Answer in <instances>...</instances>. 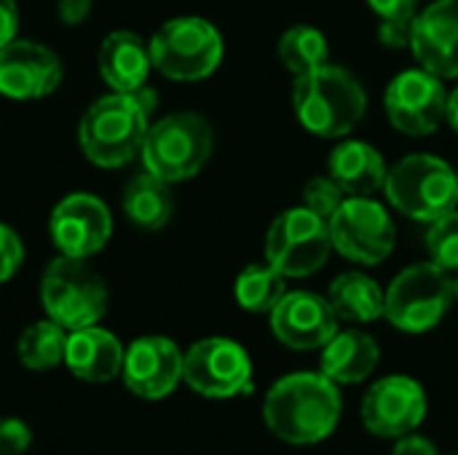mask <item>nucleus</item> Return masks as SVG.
<instances>
[{
    "instance_id": "obj_1",
    "label": "nucleus",
    "mask_w": 458,
    "mask_h": 455,
    "mask_svg": "<svg viewBox=\"0 0 458 455\" xmlns=\"http://www.w3.org/2000/svg\"><path fill=\"white\" fill-rule=\"evenodd\" d=\"M263 418L282 442L317 445L341 421V392L322 373L284 375L266 394Z\"/></svg>"
},
{
    "instance_id": "obj_2",
    "label": "nucleus",
    "mask_w": 458,
    "mask_h": 455,
    "mask_svg": "<svg viewBox=\"0 0 458 455\" xmlns=\"http://www.w3.org/2000/svg\"><path fill=\"white\" fill-rule=\"evenodd\" d=\"M153 107L156 94L148 86L131 94L113 91L91 102L78 126L83 156L102 169H118L137 158L150 129Z\"/></svg>"
},
{
    "instance_id": "obj_3",
    "label": "nucleus",
    "mask_w": 458,
    "mask_h": 455,
    "mask_svg": "<svg viewBox=\"0 0 458 455\" xmlns=\"http://www.w3.org/2000/svg\"><path fill=\"white\" fill-rule=\"evenodd\" d=\"M293 105L306 131L335 139L357 129L365 115L368 97L362 83L346 67L325 62L322 67L295 78Z\"/></svg>"
},
{
    "instance_id": "obj_4",
    "label": "nucleus",
    "mask_w": 458,
    "mask_h": 455,
    "mask_svg": "<svg viewBox=\"0 0 458 455\" xmlns=\"http://www.w3.org/2000/svg\"><path fill=\"white\" fill-rule=\"evenodd\" d=\"M215 134L199 113H172L148 129L142 142L145 172L164 182H182L196 177L212 156Z\"/></svg>"
},
{
    "instance_id": "obj_5",
    "label": "nucleus",
    "mask_w": 458,
    "mask_h": 455,
    "mask_svg": "<svg viewBox=\"0 0 458 455\" xmlns=\"http://www.w3.org/2000/svg\"><path fill=\"white\" fill-rule=\"evenodd\" d=\"M389 204L411 220L435 223L458 206L456 172L437 156L413 153L386 174Z\"/></svg>"
},
{
    "instance_id": "obj_6",
    "label": "nucleus",
    "mask_w": 458,
    "mask_h": 455,
    "mask_svg": "<svg viewBox=\"0 0 458 455\" xmlns=\"http://www.w3.org/2000/svg\"><path fill=\"white\" fill-rule=\"evenodd\" d=\"M40 303L67 333L97 324L107 311V287L102 276L81 257H54L40 279Z\"/></svg>"
},
{
    "instance_id": "obj_7",
    "label": "nucleus",
    "mask_w": 458,
    "mask_h": 455,
    "mask_svg": "<svg viewBox=\"0 0 458 455\" xmlns=\"http://www.w3.org/2000/svg\"><path fill=\"white\" fill-rule=\"evenodd\" d=\"M153 67L172 80L209 78L223 62V35L201 16H177L164 21L150 38Z\"/></svg>"
},
{
    "instance_id": "obj_8",
    "label": "nucleus",
    "mask_w": 458,
    "mask_h": 455,
    "mask_svg": "<svg viewBox=\"0 0 458 455\" xmlns=\"http://www.w3.org/2000/svg\"><path fill=\"white\" fill-rule=\"evenodd\" d=\"M454 303V279L437 263L405 268L386 290L384 316L403 333H427L437 327Z\"/></svg>"
},
{
    "instance_id": "obj_9",
    "label": "nucleus",
    "mask_w": 458,
    "mask_h": 455,
    "mask_svg": "<svg viewBox=\"0 0 458 455\" xmlns=\"http://www.w3.org/2000/svg\"><path fill=\"white\" fill-rule=\"evenodd\" d=\"M330 249V223L306 206L282 212L266 233V260L287 279L317 274Z\"/></svg>"
},
{
    "instance_id": "obj_10",
    "label": "nucleus",
    "mask_w": 458,
    "mask_h": 455,
    "mask_svg": "<svg viewBox=\"0 0 458 455\" xmlns=\"http://www.w3.org/2000/svg\"><path fill=\"white\" fill-rule=\"evenodd\" d=\"M333 249H338L346 260L360 265L384 263L397 241V228L389 212L365 196H349L330 220Z\"/></svg>"
},
{
    "instance_id": "obj_11",
    "label": "nucleus",
    "mask_w": 458,
    "mask_h": 455,
    "mask_svg": "<svg viewBox=\"0 0 458 455\" xmlns=\"http://www.w3.org/2000/svg\"><path fill=\"white\" fill-rule=\"evenodd\" d=\"M182 381L201 397L228 400L252 392L250 354L228 338H204L182 357Z\"/></svg>"
},
{
    "instance_id": "obj_12",
    "label": "nucleus",
    "mask_w": 458,
    "mask_h": 455,
    "mask_svg": "<svg viewBox=\"0 0 458 455\" xmlns=\"http://www.w3.org/2000/svg\"><path fill=\"white\" fill-rule=\"evenodd\" d=\"M448 91L443 78L432 75L429 70H405L400 72L384 97L386 118L394 129L411 137L432 134L445 118Z\"/></svg>"
},
{
    "instance_id": "obj_13",
    "label": "nucleus",
    "mask_w": 458,
    "mask_h": 455,
    "mask_svg": "<svg viewBox=\"0 0 458 455\" xmlns=\"http://www.w3.org/2000/svg\"><path fill=\"white\" fill-rule=\"evenodd\" d=\"M48 233L59 255L89 260L110 241L113 217L102 198L91 193H70L54 206Z\"/></svg>"
},
{
    "instance_id": "obj_14",
    "label": "nucleus",
    "mask_w": 458,
    "mask_h": 455,
    "mask_svg": "<svg viewBox=\"0 0 458 455\" xmlns=\"http://www.w3.org/2000/svg\"><path fill=\"white\" fill-rule=\"evenodd\" d=\"M427 416V394L408 375H389L370 386L362 402L365 429L378 437H405L421 426Z\"/></svg>"
},
{
    "instance_id": "obj_15",
    "label": "nucleus",
    "mask_w": 458,
    "mask_h": 455,
    "mask_svg": "<svg viewBox=\"0 0 458 455\" xmlns=\"http://www.w3.org/2000/svg\"><path fill=\"white\" fill-rule=\"evenodd\" d=\"M271 330L274 335L295 349V351H314L325 349L338 333V314L333 311L330 300L317 292H287L276 308L271 311Z\"/></svg>"
},
{
    "instance_id": "obj_16",
    "label": "nucleus",
    "mask_w": 458,
    "mask_h": 455,
    "mask_svg": "<svg viewBox=\"0 0 458 455\" xmlns=\"http://www.w3.org/2000/svg\"><path fill=\"white\" fill-rule=\"evenodd\" d=\"M182 357L180 349L161 335L137 338L123 354V383L131 394L142 400H164L182 381Z\"/></svg>"
},
{
    "instance_id": "obj_17",
    "label": "nucleus",
    "mask_w": 458,
    "mask_h": 455,
    "mask_svg": "<svg viewBox=\"0 0 458 455\" xmlns=\"http://www.w3.org/2000/svg\"><path fill=\"white\" fill-rule=\"evenodd\" d=\"M62 80L59 56L35 40L13 38L0 48V94L8 99H40L48 97Z\"/></svg>"
},
{
    "instance_id": "obj_18",
    "label": "nucleus",
    "mask_w": 458,
    "mask_h": 455,
    "mask_svg": "<svg viewBox=\"0 0 458 455\" xmlns=\"http://www.w3.org/2000/svg\"><path fill=\"white\" fill-rule=\"evenodd\" d=\"M411 51L437 78H458V0H437L413 19Z\"/></svg>"
},
{
    "instance_id": "obj_19",
    "label": "nucleus",
    "mask_w": 458,
    "mask_h": 455,
    "mask_svg": "<svg viewBox=\"0 0 458 455\" xmlns=\"http://www.w3.org/2000/svg\"><path fill=\"white\" fill-rule=\"evenodd\" d=\"M97 67L102 80L121 94L140 91L148 83V75L153 70L150 46L137 35L126 29L110 32L97 54Z\"/></svg>"
},
{
    "instance_id": "obj_20",
    "label": "nucleus",
    "mask_w": 458,
    "mask_h": 455,
    "mask_svg": "<svg viewBox=\"0 0 458 455\" xmlns=\"http://www.w3.org/2000/svg\"><path fill=\"white\" fill-rule=\"evenodd\" d=\"M123 354L126 351L113 333L91 324L67 335L64 365L75 378L86 383H107L121 373Z\"/></svg>"
},
{
    "instance_id": "obj_21",
    "label": "nucleus",
    "mask_w": 458,
    "mask_h": 455,
    "mask_svg": "<svg viewBox=\"0 0 458 455\" xmlns=\"http://www.w3.org/2000/svg\"><path fill=\"white\" fill-rule=\"evenodd\" d=\"M330 177L341 185V190L346 196H365L370 198L376 190H381L386 185V161L384 156L362 142V139H349L341 142L327 161Z\"/></svg>"
},
{
    "instance_id": "obj_22",
    "label": "nucleus",
    "mask_w": 458,
    "mask_h": 455,
    "mask_svg": "<svg viewBox=\"0 0 458 455\" xmlns=\"http://www.w3.org/2000/svg\"><path fill=\"white\" fill-rule=\"evenodd\" d=\"M378 343L360 330L335 333L322 349V375L333 383H362L378 367Z\"/></svg>"
},
{
    "instance_id": "obj_23",
    "label": "nucleus",
    "mask_w": 458,
    "mask_h": 455,
    "mask_svg": "<svg viewBox=\"0 0 458 455\" xmlns=\"http://www.w3.org/2000/svg\"><path fill=\"white\" fill-rule=\"evenodd\" d=\"M123 212L126 217L142 228V231H158L172 220L174 212V201H172V190L169 182H164L161 177L142 172L134 174L126 188H123Z\"/></svg>"
},
{
    "instance_id": "obj_24",
    "label": "nucleus",
    "mask_w": 458,
    "mask_h": 455,
    "mask_svg": "<svg viewBox=\"0 0 458 455\" xmlns=\"http://www.w3.org/2000/svg\"><path fill=\"white\" fill-rule=\"evenodd\" d=\"M330 306L338 314V319L346 322H376L384 316V300L386 292H381V287L365 276V274H341L333 284H330Z\"/></svg>"
},
{
    "instance_id": "obj_25",
    "label": "nucleus",
    "mask_w": 458,
    "mask_h": 455,
    "mask_svg": "<svg viewBox=\"0 0 458 455\" xmlns=\"http://www.w3.org/2000/svg\"><path fill=\"white\" fill-rule=\"evenodd\" d=\"M67 330L54 319H43L30 324L16 343V357L30 370H51L64 362L67 349Z\"/></svg>"
},
{
    "instance_id": "obj_26",
    "label": "nucleus",
    "mask_w": 458,
    "mask_h": 455,
    "mask_svg": "<svg viewBox=\"0 0 458 455\" xmlns=\"http://www.w3.org/2000/svg\"><path fill=\"white\" fill-rule=\"evenodd\" d=\"M287 276H282L271 263L268 265H247L236 279V303L252 314H271L276 303L287 295Z\"/></svg>"
},
{
    "instance_id": "obj_27",
    "label": "nucleus",
    "mask_w": 458,
    "mask_h": 455,
    "mask_svg": "<svg viewBox=\"0 0 458 455\" xmlns=\"http://www.w3.org/2000/svg\"><path fill=\"white\" fill-rule=\"evenodd\" d=\"M279 59H282L284 70L293 72L295 78L306 75L327 62V38L309 24H298L282 35Z\"/></svg>"
},
{
    "instance_id": "obj_28",
    "label": "nucleus",
    "mask_w": 458,
    "mask_h": 455,
    "mask_svg": "<svg viewBox=\"0 0 458 455\" xmlns=\"http://www.w3.org/2000/svg\"><path fill=\"white\" fill-rule=\"evenodd\" d=\"M427 247L432 255V263H437L445 271H458V212H448L437 217L427 233Z\"/></svg>"
},
{
    "instance_id": "obj_29",
    "label": "nucleus",
    "mask_w": 458,
    "mask_h": 455,
    "mask_svg": "<svg viewBox=\"0 0 458 455\" xmlns=\"http://www.w3.org/2000/svg\"><path fill=\"white\" fill-rule=\"evenodd\" d=\"M346 201V193L333 177H314L303 185V206L325 217L327 223L338 212V206Z\"/></svg>"
},
{
    "instance_id": "obj_30",
    "label": "nucleus",
    "mask_w": 458,
    "mask_h": 455,
    "mask_svg": "<svg viewBox=\"0 0 458 455\" xmlns=\"http://www.w3.org/2000/svg\"><path fill=\"white\" fill-rule=\"evenodd\" d=\"M21 260H24V244L19 233L11 225L0 223V284L19 271Z\"/></svg>"
},
{
    "instance_id": "obj_31",
    "label": "nucleus",
    "mask_w": 458,
    "mask_h": 455,
    "mask_svg": "<svg viewBox=\"0 0 458 455\" xmlns=\"http://www.w3.org/2000/svg\"><path fill=\"white\" fill-rule=\"evenodd\" d=\"M32 442V432L19 418H0V455H21Z\"/></svg>"
},
{
    "instance_id": "obj_32",
    "label": "nucleus",
    "mask_w": 458,
    "mask_h": 455,
    "mask_svg": "<svg viewBox=\"0 0 458 455\" xmlns=\"http://www.w3.org/2000/svg\"><path fill=\"white\" fill-rule=\"evenodd\" d=\"M416 3L419 0H368V5L389 21H413L416 19Z\"/></svg>"
},
{
    "instance_id": "obj_33",
    "label": "nucleus",
    "mask_w": 458,
    "mask_h": 455,
    "mask_svg": "<svg viewBox=\"0 0 458 455\" xmlns=\"http://www.w3.org/2000/svg\"><path fill=\"white\" fill-rule=\"evenodd\" d=\"M411 35H413V21H389V19H384L381 27H378V38L389 48L411 46Z\"/></svg>"
},
{
    "instance_id": "obj_34",
    "label": "nucleus",
    "mask_w": 458,
    "mask_h": 455,
    "mask_svg": "<svg viewBox=\"0 0 458 455\" xmlns=\"http://www.w3.org/2000/svg\"><path fill=\"white\" fill-rule=\"evenodd\" d=\"M19 32V8L13 0H0V48L8 46Z\"/></svg>"
},
{
    "instance_id": "obj_35",
    "label": "nucleus",
    "mask_w": 458,
    "mask_h": 455,
    "mask_svg": "<svg viewBox=\"0 0 458 455\" xmlns=\"http://www.w3.org/2000/svg\"><path fill=\"white\" fill-rule=\"evenodd\" d=\"M56 13L64 24L75 27L81 24L89 13H91V0H59L56 3Z\"/></svg>"
},
{
    "instance_id": "obj_36",
    "label": "nucleus",
    "mask_w": 458,
    "mask_h": 455,
    "mask_svg": "<svg viewBox=\"0 0 458 455\" xmlns=\"http://www.w3.org/2000/svg\"><path fill=\"white\" fill-rule=\"evenodd\" d=\"M392 455H437V448L427 437L411 432V434L400 437V442L394 445V453Z\"/></svg>"
},
{
    "instance_id": "obj_37",
    "label": "nucleus",
    "mask_w": 458,
    "mask_h": 455,
    "mask_svg": "<svg viewBox=\"0 0 458 455\" xmlns=\"http://www.w3.org/2000/svg\"><path fill=\"white\" fill-rule=\"evenodd\" d=\"M445 121H448V126L454 129L458 134V88H454L451 94H448V105H445Z\"/></svg>"
},
{
    "instance_id": "obj_38",
    "label": "nucleus",
    "mask_w": 458,
    "mask_h": 455,
    "mask_svg": "<svg viewBox=\"0 0 458 455\" xmlns=\"http://www.w3.org/2000/svg\"><path fill=\"white\" fill-rule=\"evenodd\" d=\"M454 300L458 303V279H454Z\"/></svg>"
},
{
    "instance_id": "obj_39",
    "label": "nucleus",
    "mask_w": 458,
    "mask_h": 455,
    "mask_svg": "<svg viewBox=\"0 0 458 455\" xmlns=\"http://www.w3.org/2000/svg\"><path fill=\"white\" fill-rule=\"evenodd\" d=\"M456 180H458V172H456Z\"/></svg>"
}]
</instances>
